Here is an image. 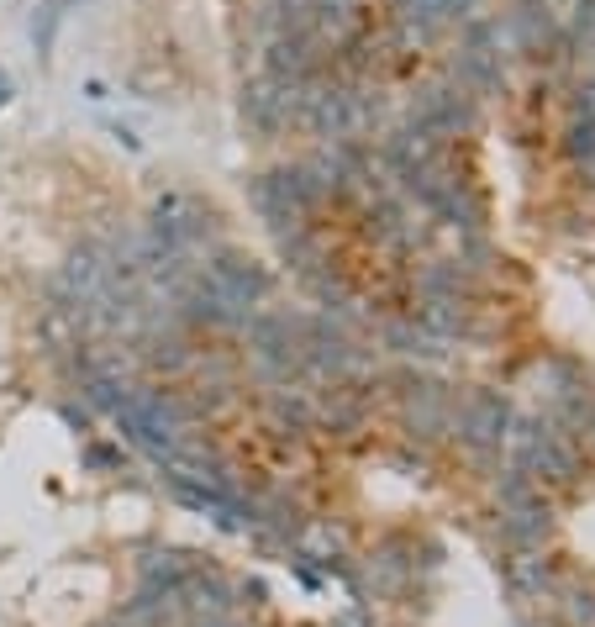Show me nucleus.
<instances>
[{
  "instance_id": "obj_1",
  "label": "nucleus",
  "mask_w": 595,
  "mask_h": 627,
  "mask_svg": "<svg viewBox=\"0 0 595 627\" xmlns=\"http://www.w3.org/2000/svg\"><path fill=\"white\" fill-rule=\"evenodd\" d=\"M574 122L595 126V85H580V90H574Z\"/></svg>"
}]
</instances>
